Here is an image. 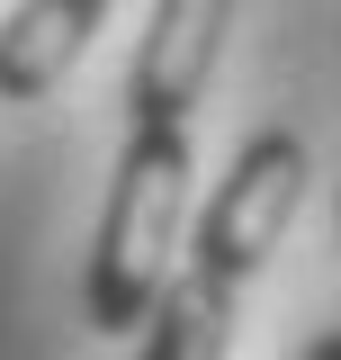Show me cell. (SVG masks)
Listing matches in <instances>:
<instances>
[{
	"mask_svg": "<svg viewBox=\"0 0 341 360\" xmlns=\"http://www.w3.org/2000/svg\"><path fill=\"white\" fill-rule=\"evenodd\" d=\"M189 217V135L180 127H135L99 207V243H90V333H135L144 307L170 279V243Z\"/></svg>",
	"mask_w": 341,
	"mask_h": 360,
	"instance_id": "obj_1",
	"label": "cell"
},
{
	"mask_svg": "<svg viewBox=\"0 0 341 360\" xmlns=\"http://www.w3.org/2000/svg\"><path fill=\"white\" fill-rule=\"evenodd\" d=\"M305 135L269 127L252 135L243 153H234V172H225V189L207 198V217H198V270L207 279H225V288H243L279 243H288V225H297L305 207Z\"/></svg>",
	"mask_w": 341,
	"mask_h": 360,
	"instance_id": "obj_2",
	"label": "cell"
},
{
	"mask_svg": "<svg viewBox=\"0 0 341 360\" xmlns=\"http://www.w3.org/2000/svg\"><path fill=\"white\" fill-rule=\"evenodd\" d=\"M225 18H234V0H153L144 45H135V72H126L135 127H180V117L198 108V90H207V72H215Z\"/></svg>",
	"mask_w": 341,
	"mask_h": 360,
	"instance_id": "obj_3",
	"label": "cell"
},
{
	"mask_svg": "<svg viewBox=\"0 0 341 360\" xmlns=\"http://www.w3.org/2000/svg\"><path fill=\"white\" fill-rule=\"evenodd\" d=\"M117 0H18L0 18V99H45L81 63V45L99 37Z\"/></svg>",
	"mask_w": 341,
	"mask_h": 360,
	"instance_id": "obj_4",
	"label": "cell"
},
{
	"mask_svg": "<svg viewBox=\"0 0 341 360\" xmlns=\"http://www.w3.org/2000/svg\"><path fill=\"white\" fill-rule=\"evenodd\" d=\"M234 352V288L189 262L144 307V360H225Z\"/></svg>",
	"mask_w": 341,
	"mask_h": 360,
	"instance_id": "obj_5",
	"label": "cell"
},
{
	"mask_svg": "<svg viewBox=\"0 0 341 360\" xmlns=\"http://www.w3.org/2000/svg\"><path fill=\"white\" fill-rule=\"evenodd\" d=\"M305 360H341V333H323V342H314V352H305Z\"/></svg>",
	"mask_w": 341,
	"mask_h": 360,
	"instance_id": "obj_6",
	"label": "cell"
}]
</instances>
